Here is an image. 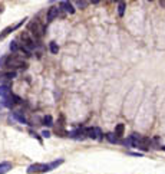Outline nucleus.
<instances>
[{"label": "nucleus", "mask_w": 165, "mask_h": 174, "mask_svg": "<svg viewBox=\"0 0 165 174\" xmlns=\"http://www.w3.org/2000/svg\"><path fill=\"white\" fill-rule=\"evenodd\" d=\"M7 61H9V56H7V55H4V56L0 59V68H6V65H7Z\"/></svg>", "instance_id": "18"}, {"label": "nucleus", "mask_w": 165, "mask_h": 174, "mask_svg": "<svg viewBox=\"0 0 165 174\" xmlns=\"http://www.w3.org/2000/svg\"><path fill=\"white\" fill-rule=\"evenodd\" d=\"M50 171L49 164H42V163H36L27 167V174H42Z\"/></svg>", "instance_id": "2"}, {"label": "nucleus", "mask_w": 165, "mask_h": 174, "mask_svg": "<svg viewBox=\"0 0 165 174\" xmlns=\"http://www.w3.org/2000/svg\"><path fill=\"white\" fill-rule=\"evenodd\" d=\"M88 4H89V1H76V6H78L79 9H85Z\"/></svg>", "instance_id": "21"}, {"label": "nucleus", "mask_w": 165, "mask_h": 174, "mask_svg": "<svg viewBox=\"0 0 165 174\" xmlns=\"http://www.w3.org/2000/svg\"><path fill=\"white\" fill-rule=\"evenodd\" d=\"M42 135H43L45 138H49V137H50V132H49V131H46V130H45V131L42 132Z\"/></svg>", "instance_id": "25"}, {"label": "nucleus", "mask_w": 165, "mask_h": 174, "mask_svg": "<svg viewBox=\"0 0 165 174\" xmlns=\"http://www.w3.org/2000/svg\"><path fill=\"white\" fill-rule=\"evenodd\" d=\"M29 132L32 134V137H34V138H37L39 141H40V142H42V139H40V137H39V135H37V134H36V132H34L33 130H29Z\"/></svg>", "instance_id": "22"}, {"label": "nucleus", "mask_w": 165, "mask_h": 174, "mask_svg": "<svg viewBox=\"0 0 165 174\" xmlns=\"http://www.w3.org/2000/svg\"><path fill=\"white\" fill-rule=\"evenodd\" d=\"M60 7H63L67 13H70V15H73L75 13V9H73V6H72V3L70 1H60Z\"/></svg>", "instance_id": "8"}, {"label": "nucleus", "mask_w": 165, "mask_h": 174, "mask_svg": "<svg viewBox=\"0 0 165 174\" xmlns=\"http://www.w3.org/2000/svg\"><path fill=\"white\" fill-rule=\"evenodd\" d=\"M13 117H15V118H16L19 122H22V124H26V118H25L23 115H20L19 112H13Z\"/></svg>", "instance_id": "16"}, {"label": "nucleus", "mask_w": 165, "mask_h": 174, "mask_svg": "<svg viewBox=\"0 0 165 174\" xmlns=\"http://www.w3.org/2000/svg\"><path fill=\"white\" fill-rule=\"evenodd\" d=\"M67 137L75 139H83L86 137V128H78L75 131H70V132H67Z\"/></svg>", "instance_id": "5"}, {"label": "nucleus", "mask_w": 165, "mask_h": 174, "mask_svg": "<svg viewBox=\"0 0 165 174\" xmlns=\"http://www.w3.org/2000/svg\"><path fill=\"white\" fill-rule=\"evenodd\" d=\"M59 12H60V9L59 7H50L49 12H48V22H52V20H55V19L59 16Z\"/></svg>", "instance_id": "6"}, {"label": "nucleus", "mask_w": 165, "mask_h": 174, "mask_svg": "<svg viewBox=\"0 0 165 174\" xmlns=\"http://www.w3.org/2000/svg\"><path fill=\"white\" fill-rule=\"evenodd\" d=\"M86 137L88 138H92V139H96V128H86Z\"/></svg>", "instance_id": "10"}, {"label": "nucleus", "mask_w": 165, "mask_h": 174, "mask_svg": "<svg viewBox=\"0 0 165 174\" xmlns=\"http://www.w3.org/2000/svg\"><path fill=\"white\" fill-rule=\"evenodd\" d=\"M43 124L48 125V127L53 125V118H52L50 115H45V117H43Z\"/></svg>", "instance_id": "15"}, {"label": "nucleus", "mask_w": 165, "mask_h": 174, "mask_svg": "<svg viewBox=\"0 0 165 174\" xmlns=\"http://www.w3.org/2000/svg\"><path fill=\"white\" fill-rule=\"evenodd\" d=\"M50 52L52 53H58L59 52V46L56 42H50Z\"/></svg>", "instance_id": "17"}, {"label": "nucleus", "mask_w": 165, "mask_h": 174, "mask_svg": "<svg viewBox=\"0 0 165 174\" xmlns=\"http://www.w3.org/2000/svg\"><path fill=\"white\" fill-rule=\"evenodd\" d=\"M9 48H10L12 52H17V51H19V45H17V42H10V46H9Z\"/></svg>", "instance_id": "19"}, {"label": "nucleus", "mask_w": 165, "mask_h": 174, "mask_svg": "<svg viewBox=\"0 0 165 174\" xmlns=\"http://www.w3.org/2000/svg\"><path fill=\"white\" fill-rule=\"evenodd\" d=\"M26 20H27V18L22 19V20H20L19 23H16V25H13V26H7V27H4V29L1 30V33H0V40H3V39H4L6 36H7V35H10V33H12L13 30H16V29H19V27H20V26H22V25H23V23H25Z\"/></svg>", "instance_id": "4"}, {"label": "nucleus", "mask_w": 165, "mask_h": 174, "mask_svg": "<svg viewBox=\"0 0 165 174\" xmlns=\"http://www.w3.org/2000/svg\"><path fill=\"white\" fill-rule=\"evenodd\" d=\"M0 97L1 98H9L12 97V91L9 85H0Z\"/></svg>", "instance_id": "7"}, {"label": "nucleus", "mask_w": 165, "mask_h": 174, "mask_svg": "<svg viewBox=\"0 0 165 174\" xmlns=\"http://www.w3.org/2000/svg\"><path fill=\"white\" fill-rule=\"evenodd\" d=\"M125 7H126V4H125L124 1H119V3H118V13H119V16H124Z\"/></svg>", "instance_id": "13"}, {"label": "nucleus", "mask_w": 165, "mask_h": 174, "mask_svg": "<svg viewBox=\"0 0 165 174\" xmlns=\"http://www.w3.org/2000/svg\"><path fill=\"white\" fill-rule=\"evenodd\" d=\"M9 170H12V163H9V161L0 163V174H6Z\"/></svg>", "instance_id": "9"}, {"label": "nucleus", "mask_w": 165, "mask_h": 174, "mask_svg": "<svg viewBox=\"0 0 165 174\" xmlns=\"http://www.w3.org/2000/svg\"><path fill=\"white\" fill-rule=\"evenodd\" d=\"M27 65L17 56H9V61H7V65L6 68H10V69H17V68H26Z\"/></svg>", "instance_id": "3"}, {"label": "nucleus", "mask_w": 165, "mask_h": 174, "mask_svg": "<svg viewBox=\"0 0 165 174\" xmlns=\"http://www.w3.org/2000/svg\"><path fill=\"white\" fill-rule=\"evenodd\" d=\"M3 105L7 106V108H12L15 105V101H13V95L9 97V98H3Z\"/></svg>", "instance_id": "12"}, {"label": "nucleus", "mask_w": 165, "mask_h": 174, "mask_svg": "<svg viewBox=\"0 0 165 174\" xmlns=\"http://www.w3.org/2000/svg\"><path fill=\"white\" fill-rule=\"evenodd\" d=\"M29 30H30V33L36 39H40V37H43V35H45V26L40 22H37V20L29 23Z\"/></svg>", "instance_id": "1"}, {"label": "nucleus", "mask_w": 165, "mask_h": 174, "mask_svg": "<svg viewBox=\"0 0 165 174\" xmlns=\"http://www.w3.org/2000/svg\"><path fill=\"white\" fill-rule=\"evenodd\" d=\"M96 139H102V131L96 128Z\"/></svg>", "instance_id": "23"}, {"label": "nucleus", "mask_w": 165, "mask_h": 174, "mask_svg": "<svg viewBox=\"0 0 165 174\" xmlns=\"http://www.w3.org/2000/svg\"><path fill=\"white\" fill-rule=\"evenodd\" d=\"M60 164H63V158H59V160H56V161H53V163H50V164H49L50 170H53V168H56V167H59Z\"/></svg>", "instance_id": "14"}, {"label": "nucleus", "mask_w": 165, "mask_h": 174, "mask_svg": "<svg viewBox=\"0 0 165 174\" xmlns=\"http://www.w3.org/2000/svg\"><path fill=\"white\" fill-rule=\"evenodd\" d=\"M124 131H125V125L124 124H118L115 127V135L116 137H122L124 135Z\"/></svg>", "instance_id": "11"}, {"label": "nucleus", "mask_w": 165, "mask_h": 174, "mask_svg": "<svg viewBox=\"0 0 165 174\" xmlns=\"http://www.w3.org/2000/svg\"><path fill=\"white\" fill-rule=\"evenodd\" d=\"M13 101H15V104H20L22 102V99L19 97H16V95H13Z\"/></svg>", "instance_id": "24"}, {"label": "nucleus", "mask_w": 165, "mask_h": 174, "mask_svg": "<svg viewBox=\"0 0 165 174\" xmlns=\"http://www.w3.org/2000/svg\"><path fill=\"white\" fill-rule=\"evenodd\" d=\"M106 138L109 139L111 142H116L118 139H116V135L115 134H112V132H109V134H106Z\"/></svg>", "instance_id": "20"}]
</instances>
